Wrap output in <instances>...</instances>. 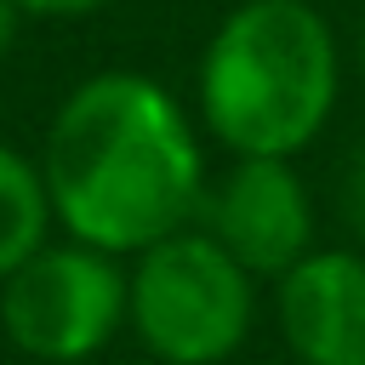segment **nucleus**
<instances>
[{
  "label": "nucleus",
  "instance_id": "10",
  "mask_svg": "<svg viewBox=\"0 0 365 365\" xmlns=\"http://www.w3.org/2000/svg\"><path fill=\"white\" fill-rule=\"evenodd\" d=\"M23 17H29V11H23L17 0H0V57L17 46V34H23Z\"/></svg>",
  "mask_w": 365,
  "mask_h": 365
},
{
  "label": "nucleus",
  "instance_id": "1",
  "mask_svg": "<svg viewBox=\"0 0 365 365\" xmlns=\"http://www.w3.org/2000/svg\"><path fill=\"white\" fill-rule=\"evenodd\" d=\"M34 160L57 228L114 257L188 228L211 177L188 108L137 68L86 74L57 103Z\"/></svg>",
  "mask_w": 365,
  "mask_h": 365
},
{
  "label": "nucleus",
  "instance_id": "4",
  "mask_svg": "<svg viewBox=\"0 0 365 365\" xmlns=\"http://www.w3.org/2000/svg\"><path fill=\"white\" fill-rule=\"evenodd\" d=\"M0 331L34 365H91L125 331V257L46 240L0 279Z\"/></svg>",
  "mask_w": 365,
  "mask_h": 365
},
{
  "label": "nucleus",
  "instance_id": "2",
  "mask_svg": "<svg viewBox=\"0 0 365 365\" xmlns=\"http://www.w3.org/2000/svg\"><path fill=\"white\" fill-rule=\"evenodd\" d=\"M342 51L314 0H240L217 17L200 68V131L228 154L297 160L336 114Z\"/></svg>",
  "mask_w": 365,
  "mask_h": 365
},
{
  "label": "nucleus",
  "instance_id": "8",
  "mask_svg": "<svg viewBox=\"0 0 365 365\" xmlns=\"http://www.w3.org/2000/svg\"><path fill=\"white\" fill-rule=\"evenodd\" d=\"M342 222H348L354 245L365 251V148L354 154V165H348V177H342Z\"/></svg>",
  "mask_w": 365,
  "mask_h": 365
},
{
  "label": "nucleus",
  "instance_id": "7",
  "mask_svg": "<svg viewBox=\"0 0 365 365\" xmlns=\"http://www.w3.org/2000/svg\"><path fill=\"white\" fill-rule=\"evenodd\" d=\"M51 194L40 177V160L23 154L17 143H0V279L51 240Z\"/></svg>",
  "mask_w": 365,
  "mask_h": 365
},
{
  "label": "nucleus",
  "instance_id": "11",
  "mask_svg": "<svg viewBox=\"0 0 365 365\" xmlns=\"http://www.w3.org/2000/svg\"><path fill=\"white\" fill-rule=\"evenodd\" d=\"M359 74H365V29H359Z\"/></svg>",
  "mask_w": 365,
  "mask_h": 365
},
{
  "label": "nucleus",
  "instance_id": "9",
  "mask_svg": "<svg viewBox=\"0 0 365 365\" xmlns=\"http://www.w3.org/2000/svg\"><path fill=\"white\" fill-rule=\"evenodd\" d=\"M29 17H46V23H68V17H91L103 11L108 0H17Z\"/></svg>",
  "mask_w": 365,
  "mask_h": 365
},
{
  "label": "nucleus",
  "instance_id": "3",
  "mask_svg": "<svg viewBox=\"0 0 365 365\" xmlns=\"http://www.w3.org/2000/svg\"><path fill=\"white\" fill-rule=\"evenodd\" d=\"M257 274L200 222L125 257V331L154 365H222L257 325Z\"/></svg>",
  "mask_w": 365,
  "mask_h": 365
},
{
  "label": "nucleus",
  "instance_id": "5",
  "mask_svg": "<svg viewBox=\"0 0 365 365\" xmlns=\"http://www.w3.org/2000/svg\"><path fill=\"white\" fill-rule=\"evenodd\" d=\"M194 222L257 279H279L319 245V211L297 160L228 154L222 177H205Z\"/></svg>",
  "mask_w": 365,
  "mask_h": 365
},
{
  "label": "nucleus",
  "instance_id": "6",
  "mask_svg": "<svg viewBox=\"0 0 365 365\" xmlns=\"http://www.w3.org/2000/svg\"><path fill=\"white\" fill-rule=\"evenodd\" d=\"M274 325L297 365H365V251L314 245L274 279Z\"/></svg>",
  "mask_w": 365,
  "mask_h": 365
}]
</instances>
